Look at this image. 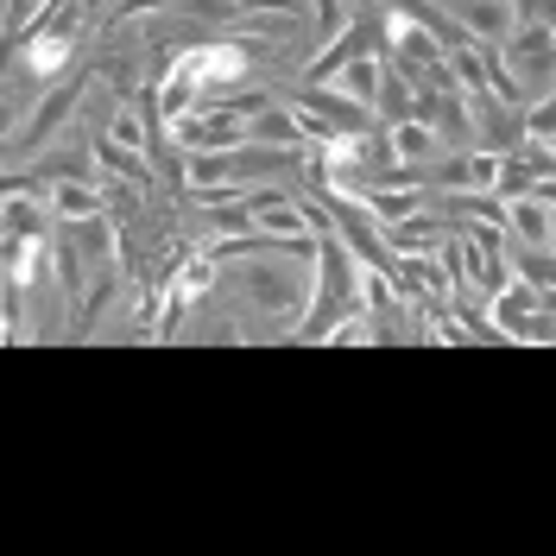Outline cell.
<instances>
[{
	"instance_id": "6da1fadb",
	"label": "cell",
	"mask_w": 556,
	"mask_h": 556,
	"mask_svg": "<svg viewBox=\"0 0 556 556\" xmlns=\"http://www.w3.org/2000/svg\"><path fill=\"white\" fill-rule=\"evenodd\" d=\"M172 139L184 152H235V146H247V127H241V114L208 108V114H177Z\"/></svg>"
},
{
	"instance_id": "7a4b0ae2",
	"label": "cell",
	"mask_w": 556,
	"mask_h": 556,
	"mask_svg": "<svg viewBox=\"0 0 556 556\" xmlns=\"http://www.w3.org/2000/svg\"><path fill=\"white\" fill-rule=\"evenodd\" d=\"M386 146H392V165H412V172H424V165L443 152V134H437L430 121L405 114V121H392V127H386Z\"/></svg>"
},
{
	"instance_id": "3957f363",
	"label": "cell",
	"mask_w": 556,
	"mask_h": 556,
	"mask_svg": "<svg viewBox=\"0 0 556 556\" xmlns=\"http://www.w3.org/2000/svg\"><path fill=\"white\" fill-rule=\"evenodd\" d=\"M500 228H513L519 247H551V197H513V203H500Z\"/></svg>"
},
{
	"instance_id": "277c9868",
	"label": "cell",
	"mask_w": 556,
	"mask_h": 556,
	"mask_svg": "<svg viewBox=\"0 0 556 556\" xmlns=\"http://www.w3.org/2000/svg\"><path fill=\"white\" fill-rule=\"evenodd\" d=\"M450 20L462 26V38H475V45H500V38L513 33V7H506V0H462Z\"/></svg>"
},
{
	"instance_id": "5b68a950",
	"label": "cell",
	"mask_w": 556,
	"mask_h": 556,
	"mask_svg": "<svg viewBox=\"0 0 556 556\" xmlns=\"http://www.w3.org/2000/svg\"><path fill=\"white\" fill-rule=\"evenodd\" d=\"M76 108H83V83H64L58 96H45V102H38L33 127H26V139H20V146H26V152H38V146H51V139H58V127H64L70 114H76Z\"/></svg>"
},
{
	"instance_id": "8992f818",
	"label": "cell",
	"mask_w": 556,
	"mask_h": 556,
	"mask_svg": "<svg viewBox=\"0 0 556 556\" xmlns=\"http://www.w3.org/2000/svg\"><path fill=\"white\" fill-rule=\"evenodd\" d=\"M380 70H386L380 58L354 51V58H348V64L329 76V89H336V96H348L354 108H367V114H374V96H380Z\"/></svg>"
},
{
	"instance_id": "52a82bcc",
	"label": "cell",
	"mask_w": 556,
	"mask_h": 556,
	"mask_svg": "<svg viewBox=\"0 0 556 556\" xmlns=\"http://www.w3.org/2000/svg\"><path fill=\"white\" fill-rule=\"evenodd\" d=\"M51 190V215L58 222H89V215H102V184H89V177H64V184H45Z\"/></svg>"
},
{
	"instance_id": "ba28073f",
	"label": "cell",
	"mask_w": 556,
	"mask_h": 556,
	"mask_svg": "<svg viewBox=\"0 0 556 556\" xmlns=\"http://www.w3.org/2000/svg\"><path fill=\"white\" fill-rule=\"evenodd\" d=\"M0 208H7V235H13V241H26V235H45V228H51V215H45L38 203H0Z\"/></svg>"
},
{
	"instance_id": "9c48e42d",
	"label": "cell",
	"mask_w": 556,
	"mask_h": 556,
	"mask_svg": "<svg viewBox=\"0 0 556 556\" xmlns=\"http://www.w3.org/2000/svg\"><path fill=\"white\" fill-rule=\"evenodd\" d=\"M311 7H316V26H311L316 38H336L348 26V7H342V0H311Z\"/></svg>"
},
{
	"instance_id": "30bf717a",
	"label": "cell",
	"mask_w": 556,
	"mask_h": 556,
	"mask_svg": "<svg viewBox=\"0 0 556 556\" xmlns=\"http://www.w3.org/2000/svg\"><path fill=\"white\" fill-rule=\"evenodd\" d=\"M13 127H20V114H13V102H0V146L13 139Z\"/></svg>"
},
{
	"instance_id": "8fae6325",
	"label": "cell",
	"mask_w": 556,
	"mask_h": 556,
	"mask_svg": "<svg viewBox=\"0 0 556 556\" xmlns=\"http://www.w3.org/2000/svg\"><path fill=\"white\" fill-rule=\"evenodd\" d=\"M7 241H13V235H7V208H0V247H7Z\"/></svg>"
}]
</instances>
